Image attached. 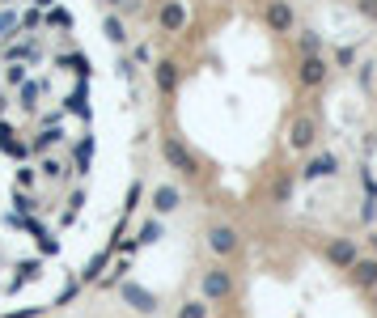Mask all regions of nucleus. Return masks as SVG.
<instances>
[{"mask_svg": "<svg viewBox=\"0 0 377 318\" xmlns=\"http://www.w3.org/2000/svg\"><path fill=\"white\" fill-rule=\"evenodd\" d=\"M161 21H165L170 30H179V26H183V9H179V5H170V9L161 13Z\"/></svg>", "mask_w": 377, "mask_h": 318, "instance_id": "obj_2", "label": "nucleus"}, {"mask_svg": "<svg viewBox=\"0 0 377 318\" xmlns=\"http://www.w3.org/2000/svg\"><path fill=\"white\" fill-rule=\"evenodd\" d=\"M204 288H208V297H225V293H229V280H225L220 272H212V276L204 280Z\"/></svg>", "mask_w": 377, "mask_h": 318, "instance_id": "obj_1", "label": "nucleus"}, {"mask_svg": "<svg viewBox=\"0 0 377 318\" xmlns=\"http://www.w3.org/2000/svg\"><path fill=\"white\" fill-rule=\"evenodd\" d=\"M301 77H306V81L314 85V81L322 77V64H318V60H310V64H306V72H301Z\"/></svg>", "mask_w": 377, "mask_h": 318, "instance_id": "obj_5", "label": "nucleus"}, {"mask_svg": "<svg viewBox=\"0 0 377 318\" xmlns=\"http://www.w3.org/2000/svg\"><path fill=\"white\" fill-rule=\"evenodd\" d=\"M174 204H179V195H174V191H161L157 195V208H174Z\"/></svg>", "mask_w": 377, "mask_h": 318, "instance_id": "obj_6", "label": "nucleus"}, {"mask_svg": "<svg viewBox=\"0 0 377 318\" xmlns=\"http://www.w3.org/2000/svg\"><path fill=\"white\" fill-rule=\"evenodd\" d=\"M356 272H361V280H365V284H377V263H361Z\"/></svg>", "mask_w": 377, "mask_h": 318, "instance_id": "obj_4", "label": "nucleus"}, {"mask_svg": "<svg viewBox=\"0 0 377 318\" xmlns=\"http://www.w3.org/2000/svg\"><path fill=\"white\" fill-rule=\"evenodd\" d=\"M212 247H216V251H233V234H229V229H216V234H212Z\"/></svg>", "mask_w": 377, "mask_h": 318, "instance_id": "obj_3", "label": "nucleus"}]
</instances>
